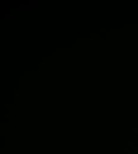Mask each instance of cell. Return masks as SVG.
<instances>
[{"instance_id":"obj_1","label":"cell","mask_w":138,"mask_h":154,"mask_svg":"<svg viewBox=\"0 0 138 154\" xmlns=\"http://www.w3.org/2000/svg\"><path fill=\"white\" fill-rule=\"evenodd\" d=\"M19 9L23 10V9H29V5H19Z\"/></svg>"},{"instance_id":"obj_2","label":"cell","mask_w":138,"mask_h":154,"mask_svg":"<svg viewBox=\"0 0 138 154\" xmlns=\"http://www.w3.org/2000/svg\"><path fill=\"white\" fill-rule=\"evenodd\" d=\"M10 14H5V19H9Z\"/></svg>"}]
</instances>
